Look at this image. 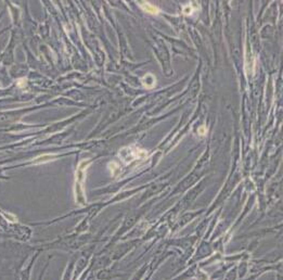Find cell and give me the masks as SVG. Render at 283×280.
Listing matches in <instances>:
<instances>
[{
    "label": "cell",
    "instance_id": "1",
    "mask_svg": "<svg viewBox=\"0 0 283 280\" xmlns=\"http://www.w3.org/2000/svg\"><path fill=\"white\" fill-rule=\"evenodd\" d=\"M90 164L89 160H84L78 164L76 170V181H75V200L79 205L86 203L85 199V191H84V183L86 177V170Z\"/></svg>",
    "mask_w": 283,
    "mask_h": 280
},
{
    "label": "cell",
    "instance_id": "2",
    "mask_svg": "<svg viewBox=\"0 0 283 280\" xmlns=\"http://www.w3.org/2000/svg\"><path fill=\"white\" fill-rule=\"evenodd\" d=\"M147 155L148 154L147 152H145V150L139 149V148L137 147L124 148L120 152V157H122V160L127 164L136 160H143V159L147 157Z\"/></svg>",
    "mask_w": 283,
    "mask_h": 280
},
{
    "label": "cell",
    "instance_id": "3",
    "mask_svg": "<svg viewBox=\"0 0 283 280\" xmlns=\"http://www.w3.org/2000/svg\"><path fill=\"white\" fill-rule=\"evenodd\" d=\"M142 84H143V86L145 87V88H153L154 86H155V84H156V78H155V76H154L153 74L151 73H148L144 75V77L142 78Z\"/></svg>",
    "mask_w": 283,
    "mask_h": 280
},
{
    "label": "cell",
    "instance_id": "4",
    "mask_svg": "<svg viewBox=\"0 0 283 280\" xmlns=\"http://www.w3.org/2000/svg\"><path fill=\"white\" fill-rule=\"evenodd\" d=\"M140 7L142 8L144 10V12H148L150 14H157L160 12V9L156 7V6H153V4H150L147 1H142V2H139Z\"/></svg>",
    "mask_w": 283,
    "mask_h": 280
},
{
    "label": "cell",
    "instance_id": "5",
    "mask_svg": "<svg viewBox=\"0 0 283 280\" xmlns=\"http://www.w3.org/2000/svg\"><path fill=\"white\" fill-rule=\"evenodd\" d=\"M55 159H57V155H54V154H43V155H40V157H36V159L33 161V164L48 163V162H50V161H54Z\"/></svg>",
    "mask_w": 283,
    "mask_h": 280
},
{
    "label": "cell",
    "instance_id": "6",
    "mask_svg": "<svg viewBox=\"0 0 283 280\" xmlns=\"http://www.w3.org/2000/svg\"><path fill=\"white\" fill-rule=\"evenodd\" d=\"M197 131H199V134H200L201 136H204V135H206V133H207V128L205 126H201Z\"/></svg>",
    "mask_w": 283,
    "mask_h": 280
},
{
    "label": "cell",
    "instance_id": "7",
    "mask_svg": "<svg viewBox=\"0 0 283 280\" xmlns=\"http://www.w3.org/2000/svg\"><path fill=\"white\" fill-rule=\"evenodd\" d=\"M192 11H193V9H192V7H191V6H189V7L187 6V7L184 8V9H183V13H184V14H189V15H190V14L192 13Z\"/></svg>",
    "mask_w": 283,
    "mask_h": 280
},
{
    "label": "cell",
    "instance_id": "8",
    "mask_svg": "<svg viewBox=\"0 0 283 280\" xmlns=\"http://www.w3.org/2000/svg\"><path fill=\"white\" fill-rule=\"evenodd\" d=\"M26 85V79L25 78H22V79H20L19 82H17V86L19 87H23Z\"/></svg>",
    "mask_w": 283,
    "mask_h": 280
}]
</instances>
